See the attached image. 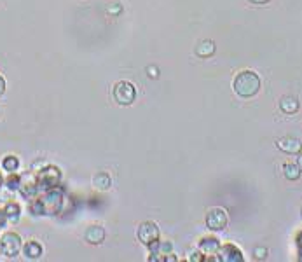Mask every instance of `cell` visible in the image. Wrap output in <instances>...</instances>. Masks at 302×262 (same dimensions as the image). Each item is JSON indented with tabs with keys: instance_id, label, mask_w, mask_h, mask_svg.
<instances>
[{
	"instance_id": "1",
	"label": "cell",
	"mask_w": 302,
	"mask_h": 262,
	"mask_svg": "<svg viewBox=\"0 0 302 262\" xmlns=\"http://www.w3.org/2000/svg\"><path fill=\"white\" fill-rule=\"evenodd\" d=\"M63 201H65V196L58 187L49 189L44 192L42 198L30 204V212L35 215H58L63 208Z\"/></svg>"
},
{
	"instance_id": "2",
	"label": "cell",
	"mask_w": 302,
	"mask_h": 262,
	"mask_svg": "<svg viewBox=\"0 0 302 262\" xmlns=\"http://www.w3.org/2000/svg\"><path fill=\"white\" fill-rule=\"evenodd\" d=\"M232 87L234 93L241 98H252L261 91V77L253 70H243L236 75Z\"/></svg>"
},
{
	"instance_id": "3",
	"label": "cell",
	"mask_w": 302,
	"mask_h": 262,
	"mask_svg": "<svg viewBox=\"0 0 302 262\" xmlns=\"http://www.w3.org/2000/svg\"><path fill=\"white\" fill-rule=\"evenodd\" d=\"M61 182V171L56 166H44L42 170L37 171V185L39 191H49V189L58 187Z\"/></svg>"
},
{
	"instance_id": "4",
	"label": "cell",
	"mask_w": 302,
	"mask_h": 262,
	"mask_svg": "<svg viewBox=\"0 0 302 262\" xmlns=\"http://www.w3.org/2000/svg\"><path fill=\"white\" fill-rule=\"evenodd\" d=\"M112 95H114V100H116L117 103L122 105V107H128V105H131L133 101H135V98H137V89H135V86H133L131 82H128V81H121V82H117L116 86H114Z\"/></svg>"
},
{
	"instance_id": "5",
	"label": "cell",
	"mask_w": 302,
	"mask_h": 262,
	"mask_svg": "<svg viewBox=\"0 0 302 262\" xmlns=\"http://www.w3.org/2000/svg\"><path fill=\"white\" fill-rule=\"evenodd\" d=\"M21 252V238L16 233H4L0 236V254L5 257H16Z\"/></svg>"
},
{
	"instance_id": "6",
	"label": "cell",
	"mask_w": 302,
	"mask_h": 262,
	"mask_svg": "<svg viewBox=\"0 0 302 262\" xmlns=\"http://www.w3.org/2000/svg\"><path fill=\"white\" fill-rule=\"evenodd\" d=\"M159 236H161V233H159L158 224L152 221L143 222V224L138 227V240H140V243H143L145 246H150L152 243L159 242Z\"/></svg>"
},
{
	"instance_id": "7",
	"label": "cell",
	"mask_w": 302,
	"mask_h": 262,
	"mask_svg": "<svg viewBox=\"0 0 302 262\" xmlns=\"http://www.w3.org/2000/svg\"><path fill=\"white\" fill-rule=\"evenodd\" d=\"M206 225L211 231H223L227 225V213L222 208H213L206 215Z\"/></svg>"
},
{
	"instance_id": "8",
	"label": "cell",
	"mask_w": 302,
	"mask_h": 262,
	"mask_svg": "<svg viewBox=\"0 0 302 262\" xmlns=\"http://www.w3.org/2000/svg\"><path fill=\"white\" fill-rule=\"evenodd\" d=\"M20 192L25 196L26 200H33V198L37 196V192H39L37 177H32V175H25V177H21Z\"/></svg>"
},
{
	"instance_id": "9",
	"label": "cell",
	"mask_w": 302,
	"mask_h": 262,
	"mask_svg": "<svg viewBox=\"0 0 302 262\" xmlns=\"http://www.w3.org/2000/svg\"><path fill=\"white\" fill-rule=\"evenodd\" d=\"M217 254L220 255L219 261H223V262H243V254H241V250L234 245H223L219 248Z\"/></svg>"
},
{
	"instance_id": "10",
	"label": "cell",
	"mask_w": 302,
	"mask_h": 262,
	"mask_svg": "<svg viewBox=\"0 0 302 262\" xmlns=\"http://www.w3.org/2000/svg\"><path fill=\"white\" fill-rule=\"evenodd\" d=\"M276 145L280 150L286 152V154H299L302 150V143L299 138H294V137H283L276 141Z\"/></svg>"
},
{
	"instance_id": "11",
	"label": "cell",
	"mask_w": 302,
	"mask_h": 262,
	"mask_svg": "<svg viewBox=\"0 0 302 262\" xmlns=\"http://www.w3.org/2000/svg\"><path fill=\"white\" fill-rule=\"evenodd\" d=\"M84 238H86V242L91 243V245H100V243L105 240V229L98 224L89 225V227L86 229V233H84Z\"/></svg>"
},
{
	"instance_id": "12",
	"label": "cell",
	"mask_w": 302,
	"mask_h": 262,
	"mask_svg": "<svg viewBox=\"0 0 302 262\" xmlns=\"http://www.w3.org/2000/svg\"><path fill=\"white\" fill-rule=\"evenodd\" d=\"M217 51V46L215 42L210 40V39H204V40H199L198 46H196V54H198L199 58H210L213 56Z\"/></svg>"
},
{
	"instance_id": "13",
	"label": "cell",
	"mask_w": 302,
	"mask_h": 262,
	"mask_svg": "<svg viewBox=\"0 0 302 262\" xmlns=\"http://www.w3.org/2000/svg\"><path fill=\"white\" fill-rule=\"evenodd\" d=\"M220 248V243L217 238H203L199 242V252L203 255H217Z\"/></svg>"
},
{
	"instance_id": "14",
	"label": "cell",
	"mask_w": 302,
	"mask_h": 262,
	"mask_svg": "<svg viewBox=\"0 0 302 262\" xmlns=\"http://www.w3.org/2000/svg\"><path fill=\"white\" fill-rule=\"evenodd\" d=\"M301 107L299 100L295 96H283L282 100H280V108H282L285 114H295Z\"/></svg>"
},
{
	"instance_id": "15",
	"label": "cell",
	"mask_w": 302,
	"mask_h": 262,
	"mask_svg": "<svg viewBox=\"0 0 302 262\" xmlns=\"http://www.w3.org/2000/svg\"><path fill=\"white\" fill-rule=\"evenodd\" d=\"M23 254H25V257L30 259V261H35V259H39L42 255V245L37 242L25 243V246H23Z\"/></svg>"
},
{
	"instance_id": "16",
	"label": "cell",
	"mask_w": 302,
	"mask_h": 262,
	"mask_svg": "<svg viewBox=\"0 0 302 262\" xmlns=\"http://www.w3.org/2000/svg\"><path fill=\"white\" fill-rule=\"evenodd\" d=\"M110 177H108L107 173H103V171H100V173H96L95 177H93V185H95L96 189H100V191H107V189H110Z\"/></svg>"
},
{
	"instance_id": "17",
	"label": "cell",
	"mask_w": 302,
	"mask_h": 262,
	"mask_svg": "<svg viewBox=\"0 0 302 262\" xmlns=\"http://www.w3.org/2000/svg\"><path fill=\"white\" fill-rule=\"evenodd\" d=\"M283 173H285V179L288 180H299V177H301V168H299V164H294V162H285L283 164Z\"/></svg>"
},
{
	"instance_id": "18",
	"label": "cell",
	"mask_w": 302,
	"mask_h": 262,
	"mask_svg": "<svg viewBox=\"0 0 302 262\" xmlns=\"http://www.w3.org/2000/svg\"><path fill=\"white\" fill-rule=\"evenodd\" d=\"M4 212H5V217H7V221L16 222L18 219H20L21 208H20V204H16V203H9L7 206H5V208H4Z\"/></svg>"
},
{
	"instance_id": "19",
	"label": "cell",
	"mask_w": 302,
	"mask_h": 262,
	"mask_svg": "<svg viewBox=\"0 0 302 262\" xmlns=\"http://www.w3.org/2000/svg\"><path fill=\"white\" fill-rule=\"evenodd\" d=\"M2 168H4L5 171H9V173H14V171H18V168H20V159H18L16 156H7V158H4V161H2Z\"/></svg>"
},
{
	"instance_id": "20",
	"label": "cell",
	"mask_w": 302,
	"mask_h": 262,
	"mask_svg": "<svg viewBox=\"0 0 302 262\" xmlns=\"http://www.w3.org/2000/svg\"><path fill=\"white\" fill-rule=\"evenodd\" d=\"M20 183H21V177H18L16 173H11L7 177V180H5V185H7V189H11V191H18V189H20Z\"/></svg>"
},
{
	"instance_id": "21",
	"label": "cell",
	"mask_w": 302,
	"mask_h": 262,
	"mask_svg": "<svg viewBox=\"0 0 302 262\" xmlns=\"http://www.w3.org/2000/svg\"><path fill=\"white\" fill-rule=\"evenodd\" d=\"M253 255H255V259H265L267 257V248H264V246H257L255 250H253Z\"/></svg>"
},
{
	"instance_id": "22",
	"label": "cell",
	"mask_w": 302,
	"mask_h": 262,
	"mask_svg": "<svg viewBox=\"0 0 302 262\" xmlns=\"http://www.w3.org/2000/svg\"><path fill=\"white\" fill-rule=\"evenodd\" d=\"M189 261H192V262H203V261H206V257H204V255L198 250V252H191V254H189Z\"/></svg>"
},
{
	"instance_id": "23",
	"label": "cell",
	"mask_w": 302,
	"mask_h": 262,
	"mask_svg": "<svg viewBox=\"0 0 302 262\" xmlns=\"http://www.w3.org/2000/svg\"><path fill=\"white\" fill-rule=\"evenodd\" d=\"M147 72H149V75H150V77H152V79H158V68H156V67H149V68H147Z\"/></svg>"
},
{
	"instance_id": "24",
	"label": "cell",
	"mask_w": 302,
	"mask_h": 262,
	"mask_svg": "<svg viewBox=\"0 0 302 262\" xmlns=\"http://www.w3.org/2000/svg\"><path fill=\"white\" fill-rule=\"evenodd\" d=\"M5 222H7V217H5V212H4V210H0V227H4Z\"/></svg>"
},
{
	"instance_id": "25",
	"label": "cell",
	"mask_w": 302,
	"mask_h": 262,
	"mask_svg": "<svg viewBox=\"0 0 302 262\" xmlns=\"http://www.w3.org/2000/svg\"><path fill=\"white\" fill-rule=\"evenodd\" d=\"M46 166V164H44V162H35V164H33L32 166V171H35V173H37L39 170H42V168Z\"/></svg>"
},
{
	"instance_id": "26",
	"label": "cell",
	"mask_w": 302,
	"mask_h": 262,
	"mask_svg": "<svg viewBox=\"0 0 302 262\" xmlns=\"http://www.w3.org/2000/svg\"><path fill=\"white\" fill-rule=\"evenodd\" d=\"M4 91H5V81H4V77L0 75V96L4 95Z\"/></svg>"
},
{
	"instance_id": "27",
	"label": "cell",
	"mask_w": 302,
	"mask_h": 262,
	"mask_svg": "<svg viewBox=\"0 0 302 262\" xmlns=\"http://www.w3.org/2000/svg\"><path fill=\"white\" fill-rule=\"evenodd\" d=\"M121 11H122V7H119V5H117V7H110V9H108V13H110V14H117V13H121Z\"/></svg>"
},
{
	"instance_id": "28",
	"label": "cell",
	"mask_w": 302,
	"mask_h": 262,
	"mask_svg": "<svg viewBox=\"0 0 302 262\" xmlns=\"http://www.w3.org/2000/svg\"><path fill=\"white\" fill-rule=\"evenodd\" d=\"M248 2H252V4H267L271 0H248Z\"/></svg>"
},
{
	"instance_id": "29",
	"label": "cell",
	"mask_w": 302,
	"mask_h": 262,
	"mask_svg": "<svg viewBox=\"0 0 302 262\" xmlns=\"http://www.w3.org/2000/svg\"><path fill=\"white\" fill-rule=\"evenodd\" d=\"M164 261H170V262H175V261H178L177 257H173L171 254H168V257H164Z\"/></svg>"
},
{
	"instance_id": "30",
	"label": "cell",
	"mask_w": 302,
	"mask_h": 262,
	"mask_svg": "<svg viewBox=\"0 0 302 262\" xmlns=\"http://www.w3.org/2000/svg\"><path fill=\"white\" fill-rule=\"evenodd\" d=\"M297 164H299V168H301V171H302V152H299V159H297Z\"/></svg>"
},
{
	"instance_id": "31",
	"label": "cell",
	"mask_w": 302,
	"mask_h": 262,
	"mask_svg": "<svg viewBox=\"0 0 302 262\" xmlns=\"http://www.w3.org/2000/svg\"><path fill=\"white\" fill-rule=\"evenodd\" d=\"M2 183H4V179H2V175H0V187H2Z\"/></svg>"
},
{
	"instance_id": "32",
	"label": "cell",
	"mask_w": 302,
	"mask_h": 262,
	"mask_svg": "<svg viewBox=\"0 0 302 262\" xmlns=\"http://www.w3.org/2000/svg\"><path fill=\"white\" fill-rule=\"evenodd\" d=\"M301 217H302V208H301Z\"/></svg>"
}]
</instances>
